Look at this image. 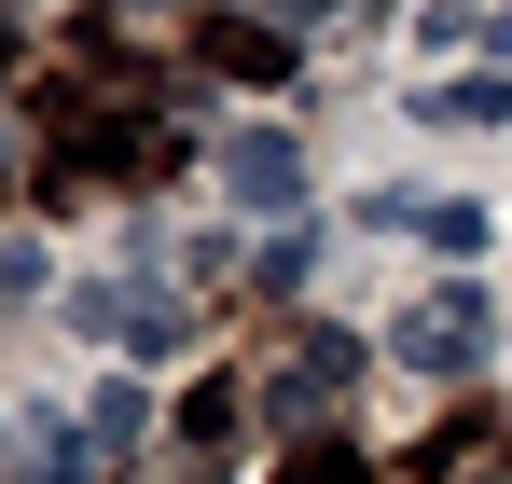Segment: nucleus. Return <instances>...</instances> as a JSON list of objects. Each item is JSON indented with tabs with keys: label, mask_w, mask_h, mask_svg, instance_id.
I'll list each match as a JSON object with an SVG mask.
<instances>
[{
	"label": "nucleus",
	"mask_w": 512,
	"mask_h": 484,
	"mask_svg": "<svg viewBox=\"0 0 512 484\" xmlns=\"http://www.w3.org/2000/svg\"><path fill=\"white\" fill-rule=\"evenodd\" d=\"M388 346H402V374H485L499 332H485V291H429V305H402Z\"/></svg>",
	"instance_id": "nucleus-1"
},
{
	"label": "nucleus",
	"mask_w": 512,
	"mask_h": 484,
	"mask_svg": "<svg viewBox=\"0 0 512 484\" xmlns=\"http://www.w3.org/2000/svg\"><path fill=\"white\" fill-rule=\"evenodd\" d=\"M84 332H111L125 360H180V346H194V305L139 291V277H111V291H84Z\"/></svg>",
	"instance_id": "nucleus-2"
},
{
	"label": "nucleus",
	"mask_w": 512,
	"mask_h": 484,
	"mask_svg": "<svg viewBox=\"0 0 512 484\" xmlns=\"http://www.w3.org/2000/svg\"><path fill=\"white\" fill-rule=\"evenodd\" d=\"M208 166H222V194H236V208H305V153H291L277 125H236Z\"/></svg>",
	"instance_id": "nucleus-3"
},
{
	"label": "nucleus",
	"mask_w": 512,
	"mask_h": 484,
	"mask_svg": "<svg viewBox=\"0 0 512 484\" xmlns=\"http://www.w3.org/2000/svg\"><path fill=\"white\" fill-rule=\"evenodd\" d=\"M416 111H443V125H512V70H457V83H429Z\"/></svg>",
	"instance_id": "nucleus-4"
},
{
	"label": "nucleus",
	"mask_w": 512,
	"mask_h": 484,
	"mask_svg": "<svg viewBox=\"0 0 512 484\" xmlns=\"http://www.w3.org/2000/svg\"><path fill=\"white\" fill-rule=\"evenodd\" d=\"M402 222H416L429 249H485V208H457V194H429V208H416V194H402Z\"/></svg>",
	"instance_id": "nucleus-5"
}]
</instances>
